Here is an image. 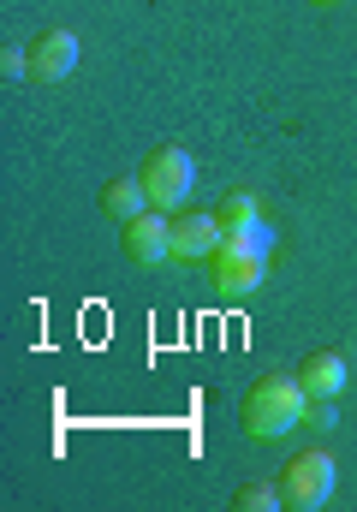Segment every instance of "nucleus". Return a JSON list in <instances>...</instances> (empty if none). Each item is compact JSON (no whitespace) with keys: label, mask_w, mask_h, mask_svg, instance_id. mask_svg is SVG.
Here are the masks:
<instances>
[{"label":"nucleus","mask_w":357,"mask_h":512,"mask_svg":"<svg viewBox=\"0 0 357 512\" xmlns=\"http://www.w3.org/2000/svg\"><path fill=\"white\" fill-rule=\"evenodd\" d=\"M102 209H108L114 221H131V215H143V209H155V203H149L143 179H114V185L102 191Z\"/></svg>","instance_id":"nucleus-9"},{"label":"nucleus","mask_w":357,"mask_h":512,"mask_svg":"<svg viewBox=\"0 0 357 512\" xmlns=\"http://www.w3.org/2000/svg\"><path fill=\"white\" fill-rule=\"evenodd\" d=\"M280 495H286V507L292 512L328 507V501H334V453H328V447H310V453L286 459V471H280Z\"/></svg>","instance_id":"nucleus-2"},{"label":"nucleus","mask_w":357,"mask_h":512,"mask_svg":"<svg viewBox=\"0 0 357 512\" xmlns=\"http://www.w3.org/2000/svg\"><path fill=\"white\" fill-rule=\"evenodd\" d=\"M298 382L310 399H334L340 387H346V352H316L304 370H298Z\"/></svg>","instance_id":"nucleus-8"},{"label":"nucleus","mask_w":357,"mask_h":512,"mask_svg":"<svg viewBox=\"0 0 357 512\" xmlns=\"http://www.w3.org/2000/svg\"><path fill=\"white\" fill-rule=\"evenodd\" d=\"M262 274H268V256L250 251L244 239H227V245L215 251V286H221V292H233V298L256 292V286H262Z\"/></svg>","instance_id":"nucleus-5"},{"label":"nucleus","mask_w":357,"mask_h":512,"mask_svg":"<svg viewBox=\"0 0 357 512\" xmlns=\"http://www.w3.org/2000/svg\"><path fill=\"white\" fill-rule=\"evenodd\" d=\"M221 245H227V227L215 221V209L173 221V256H179V262H215Z\"/></svg>","instance_id":"nucleus-6"},{"label":"nucleus","mask_w":357,"mask_h":512,"mask_svg":"<svg viewBox=\"0 0 357 512\" xmlns=\"http://www.w3.org/2000/svg\"><path fill=\"white\" fill-rule=\"evenodd\" d=\"M233 507L238 512H274V507H286V495H280L274 483H244L233 495Z\"/></svg>","instance_id":"nucleus-11"},{"label":"nucleus","mask_w":357,"mask_h":512,"mask_svg":"<svg viewBox=\"0 0 357 512\" xmlns=\"http://www.w3.org/2000/svg\"><path fill=\"white\" fill-rule=\"evenodd\" d=\"M316 6H334V0H316Z\"/></svg>","instance_id":"nucleus-14"},{"label":"nucleus","mask_w":357,"mask_h":512,"mask_svg":"<svg viewBox=\"0 0 357 512\" xmlns=\"http://www.w3.org/2000/svg\"><path fill=\"white\" fill-rule=\"evenodd\" d=\"M304 411H310L304 382H292V376H268V382L250 387V399H244V429H250L256 441H280V435H292V429L304 423Z\"/></svg>","instance_id":"nucleus-1"},{"label":"nucleus","mask_w":357,"mask_h":512,"mask_svg":"<svg viewBox=\"0 0 357 512\" xmlns=\"http://www.w3.org/2000/svg\"><path fill=\"white\" fill-rule=\"evenodd\" d=\"M125 256H131L137 268L173 262V221H167V209H143V215L125 221Z\"/></svg>","instance_id":"nucleus-4"},{"label":"nucleus","mask_w":357,"mask_h":512,"mask_svg":"<svg viewBox=\"0 0 357 512\" xmlns=\"http://www.w3.org/2000/svg\"><path fill=\"white\" fill-rule=\"evenodd\" d=\"M72 66H78V36L72 30H42L30 42V78L36 84H60V78H72Z\"/></svg>","instance_id":"nucleus-7"},{"label":"nucleus","mask_w":357,"mask_h":512,"mask_svg":"<svg viewBox=\"0 0 357 512\" xmlns=\"http://www.w3.org/2000/svg\"><path fill=\"white\" fill-rule=\"evenodd\" d=\"M215 221L227 227V239H233V233H250V227L262 221V203H256V191H227V197H221V209H215Z\"/></svg>","instance_id":"nucleus-10"},{"label":"nucleus","mask_w":357,"mask_h":512,"mask_svg":"<svg viewBox=\"0 0 357 512\" xmlns=\"http://www.w3.org/2000/svg\"><path fill=\"white\" fill-rule=\"evenodd\" d=\"M304 423H310V429H322V435H328V429H334V423H340V411H334V399H310V411H304Z\"/></svg>","instance_id":"nucleus-13"},{"label":"nucleus","mask_w":357,"mask_h":512,"mask_svg":"<svg viewBox=\"0 0 357 512\" xmlns=\"http://www.w3.org/2000/svg\"><path fill=\"white\" fill-rule=\"evenodd\" d=\"M0 78L12 84V78H30V48H12L6 42V54H0Z\"/></svg>","instance_id":"nucleus-12"},{"label":"nucleus","mask_w":357,"mask_h":512,"mask_svg":"<svg viewBox=\"0 0 357 512\" xmlns=\"http://www.w3.org/2000/svg\"><path fill=\"white\" fill-rule=\"evenodd\" d=\"M137 179H143V191H149L155 209H179L191 197V185H197V161H191V149L161 143V149H149V161H143Z\"/></svg>","instance_id":"nucleus-3"}]
</instances>
